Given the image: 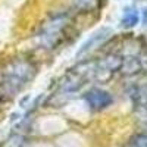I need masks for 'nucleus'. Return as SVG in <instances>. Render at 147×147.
<instances>
[{
    "label": "nucleus",
    "mask_w": 147,
    "mask_h": 147,
    "mask_svg": "<svg viewBox=\"0 0 147 147\" xmlns=\"http://www.w3.org/2000/svg\"><path fill=\"white\" fill-rule=\"evenodd\" d=\"M35 75V66L28 60H15L3 71L2 87L7 94L18 93Z\"/></svg>",
    "instance_id": "f257e3e1"
},
{
    "label": "nucleus",
    "mask_w": 147,
    "mask_h": 147,
    "mask_svg": "<svg viewBox=\"0 0 147 147\" xmlns=\"http://www.w3.org/2000/svg\"><path fill=\"white\" fill-rule=\"evenodd\" d=\"M68 21H69L68 13H57V15H53L49 21H46L35 35V40L38 43V46L44 49L55 47L57 41L60 40V37H62L60 34L63 32Z\"/></svg>",
    "instance_id": "f03ea898"
},
{
    "label": "nucleus",
    "mask_w": 147,
    "mask_h": 147,
    "mask_svg": "<svg viewBox=\"0 0 147 147\" xmlns=\"http://www.w3.org/2000/svg\"><path fill=\"white\" fill-rule=\"evenodd\" d=\"M124 59L118 55H107L99 62H94V75L93 78L97 81H107L112 78L115 72L121 71Z\"/></svg>",
    "instance_id": "7ed1b4c3"
},
{
    "label": "nucleus",
    "mask_w": 147,
    "mask_h": 147,
    "mask_svg": "<svg viewBox=\"0 0 147 147\" xmlns=\"http://www.w3.org/2000/svg\"><path fill=\"white\" fill-rule=\"evenodd\" d=\"M110 35H112V30H110V28H100V30H97L96 32H93L90 35V38H87L81 44L80 50L77 52V57L81 59L84 56H87L88 53L94 52L96 49H99L102 44H105L110 38Z\"/></svg>",
    "instance_id": "20e7f679"
},
{
    "label": "nucleus",
    "mask_w": 147,
    "mask_h": 147,
    "mask_svg": "<svg viewBox=\"0 0 147 147\" xmlns=\"http://www.w3.org/2000/svg\"><path fill=\"white\" fill-rule=\"evenodd\" d=\"M84 100L91 110H103L112 105V96L102 88H90L84 94Z\"/></svg>",
    "instance_id": "39448f33"
},
{
    "label": "nucleus",
    "mask_w": 147,
    "mask_h": 147,
    "mask_svg": "<svg viewBox=\"0 0 147 147\" xmlns=\"http://www.w3.org/2000/svg\"><path fill=\"white\" fill-rule=\"evenodd\" d=\"M138 24V10L134 7H127L122 15V27L132 28Z\"/></svg>",
    "instance_id": "423d86ee"
},
{
    "label": "nucleus",
    "mask_w": 147,
    "mask_h": 147,
    "mask_svg": "<svg viewBox=\"0 0 147 147\" xmlns=\"http://www.w3.org/2000/svg\"><path fill=\"white\" fill-rule=\"evenodd\" d=\"M143 65H141V62L137 59V57H128V59H125L124 62H122V72L124 74H136V72H138L140 71V68H141Z\"/></svg>",
    "instance_id": "0eeeda50"
},
{
    "label": "nucleus",
    "mask_w": 147,
    "mask_h": 147,
    "mask_svg": "<svg viewBox=\"0 0 147 147\" xmlns=\"http://www.w3.org/2000/svg\"><path fill=\"white\" fill-rule=\"evenodd\" d=\"M22 146H24V137L21 134H12L0 147H22Z\"/></svg>",
    "instance_id": "6e6552de"
},
{
    "label": "nucleus",
    "mask_w": 147,
    "mask_h": 147,
    "mask_svg": "<svg viewBox=\"0 0 147 147\" xmlns=\"http://www.w3.org/2000/svg\"><path fill=\"white\" fill-rule=\"evenodd\" d=\"M132 147H147V134H136L131 138Z\"/></svg>",
    "instance_id": "1a4fd4ad"
},
{
    "label": "nucleus",
    "mask_w": 147,
    "mask_h": 147,
    "mask_svg": "<svg viewBox=\"0 0 147 147\" xmlns=\"http://www.w3.org/2000/svg\"><path fill=\"white\" fill-rule=\"evenodd\" d=\"M144 24H147V9L144 10Z\"/></svg>",
    "instance_id": "9d476101"
}]
</instances>
